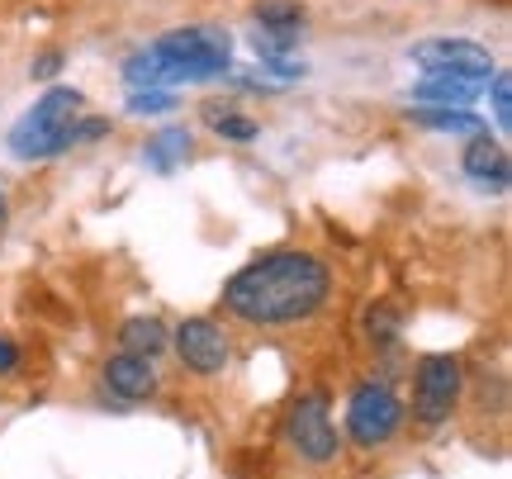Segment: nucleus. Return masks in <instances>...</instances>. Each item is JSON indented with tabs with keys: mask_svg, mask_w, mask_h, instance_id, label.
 <instances>
[{
	"mask_svg": "<svg viewBox=\"0 0 512 479\" xmlns=\"http://www.w3.org/2000/svg\"><path fill=\"white\" fill-rule=\"evenodd\" d=\"M328 295V261H318L304 247H275L252 257L223 285V309L252 328H290V323H309L328 304Z\"/></svg>",
	"mask_w": 512,
	"mask_h": 479,
	"instance_id": "obj_1",
	"label": "nucleus"
},
{
	"mask_svg": "<svg viewBox=\"0 0 512 479\" xmlns=\"http://www.w3.org/2000/svg\"><path fill=\"white\" fill-rule=\"evenodd\" d=\"M86 110V95L76 86H53V91L34 100V110L15 119L10 129V152L19 162H48L57 152H67V138H72V124Z\"/></svg>",
	"mask_w": 512,
	"mask_h": 479,
	"instance_id": "obj_2",
	"label": "nucleus"
},
{
	"mask_svg": "<svg viewBox=\"0 0 512 479\" xmlns=\"http://www.w3.org/2000/svg\"><path fill=\"white\" fill-rule=\"evenodd\" d=\"M147 48L171 67L176 86H181V81H214V76H228V67H233V38L223 34V29H209V24L166 29V34L152 38Z\"/></svg>",
	"mask_w": 512,
	"mask_h": 479,
	"instance_id": "obj_3",
	"label": "nucleus"
},
{
	"mask_svg": "<svg viewBox=\"0 0 512 479\" xmlns=\"http://www.w3.org/2000/svg\"><path fill=\"white\" fill-rule=\"evenodd\" d=\"M460 385H465V366L456 351H427L418 361V380H413V418L418 427H441L460 404Z\"/></svg>",
	"mask_w": 512,
	"mask_h": 479,
	"instance_id": "obj_4",
	"label": "nucleus"
},
{
	"mask_svg": "<svg viewBox=\"0 0 512 479\" xmlns=\"http://www.w3.org/2000/svg\"><path fill=\"white\" fill-rule=\"evenodd\" d=\"M399 427H403V399L389 385L366 380V385L351 389V399H347V437L356 446L375 451V446H384Z\"/></svg>",
	"mask_w": 512,
	"mask_h": 479,
	"instance_id": "obj_5",
	"label": "nucleus"
},
{
	"mask_svg": "<svg viewBox=\"0 0 512 479\" xmlns=\"http://www.w3.org/2000/svg\"><path fill=\"white\" fill-rule=\"evenodd\" d=\"M285 432H290V446L299 451V461L309 465H332L337 461V427L328 418V394H299L285 413Z\"/></svg>",
	"mask_w": 512,
	"mask_h": 479,
	"instance_id": "obj_6",
	"label": "nucleus"
},
{
	"mask_svg": "<svg viewBox=\"0 0 512 479\" xmlns=\"http://www.w3.org/2000/svg\"><path fill=\"white\" fill-rule=\"evenodd\" d=\"M408 57L418 62L422 72H446V76H470V81H489L498 72L494 67V53L475 43V38H451V34H437V38H422L408 48Z\"/></svg>",
	"mask_w": 512,
	"mask_h": 479,
	"instance_id": "obj_7",
	"label": "nucleus"
},
{
	"mask_svg": "<svg viewBox=\"0 0 512 479\" xmlns=\"http://www.w3.org/2000/svg\"><path fill=\"white\" fill-rule=\"evenodd\" d=\"M171 347L181 356V366L195 370V375H223L233 361V342L214 318H185L181 328L171 332Z\"/></svg>",
	"mask_w": 512,
	"mask_h": 479,
	"instance_id": "obj_8",
	"label": "nucleus"
},
{
	"mask_svg": "<svg viewBox=\"0 0 512 479\" xmlns=\"http://www.w3.org/2000/svg\"><path fill=\"white\" fill-rule=\"evenodd\" d=\"M460 166H465V176L479 185V190H494V195H503L512 185V162H508V148L498 143L494 133L484 129L470 138V148H465V157H460Z\"/></svg>",
	"mask_w": 512,
	"mask_h": 479,
	"instance_id": "obj_9",
	"label": "nucleus"
},
{
	"mask_svg": "<svg viewBox=\"0 0 512 479\" xmlns=\"http://www.w3.org/2000/svg\"><path fill=\"white\" fill-rule=\"evenodd\" d=\"M105 385H110L114 399H124V404H143V399H152V394L162 389V375H157V366H152L147 356L119 351V356L105 361Z\"/></svg>",
	"mask_w": 512,
	"mask_h": 479,
	"instance_id": "obj_10",
	"label": "nucleus"
},
{
	"mask_svg": "<svg viewBox=\"0 0 512 479\" xmlns=\"http://www.w3.org/2000/svg\"><path fill=\"white\" fill-rule=\"evenodd\" d=\"M489 81H470V76H446V72H427L413 86V100L418 105H441V110H465L470 100H479Z\"/></svg>",
	"mask_w": 512,
	"mask_h": 479,
	"instance_id": "obj_11",
	"label": "nucleus"
},
{
	"mask_svg": "<svg viewBox=\"0 0 512 479\" xmlns=\"http://www.w3.org/2000/svg\"><path fill=\"white\" fill-rule=\"evenodd\" d=\"M119 342H124V351H133V356H162L166 347H171V332H166L162 318L152 314H133L124 318V328H119Z\"/></svg>",
	"mask_w": 512,
	"mask_h": 479,
	"instance_id": "obj_12",
	"label": "nucleus"
},
{
	"mask_svg": "<svg viewBox=\"0 0 512 479\" xmlns=\"http://www.w3.org/2000/svg\"><path fill=\"white\" fill-rule=\"evenodd\" d=\"M190 143H195V138H190V129H181V124H176V129H162L157 138L143 143V162L152 166V171H176V166L190 157Z\"/></svg>",
	"mask_w": 512,
	"mask_h": 479,
	"instance_id": "obj_13",
	"label": "nucleus"
},
{
	"mask_svg": "<svg viewBox=\"0 0 512 479\" xmlns=\"http://www.w3.org/2000/svg\"><path fill=\"white\" fill-rule=\"evenodd\" d=\"M413 124H427V129H437V133H484L489 124L479 119V114H470V110H441V105H418V110H403Z\"/></svg>",
	"mask_w": 512,
	"mask_h": 479,
	"instance_id": "obj_14",
	"label": "nucleus"
},
{
	"mask_svg": "<svg viewBox=\"0 0 512 479\" xmlns=\"http://www.w3.org/2000/svg\"><path fill=\"white\" fill-rule=\"evenodd\" d=\"M204 124L219 133V138H233V143H252L256 133V119H247V114H238L233 105H219V100H209L204 105Z\"/></svg>",
	"mask_w": 512,
	"mask_h": 479,
	"instance_id": "obj_15",
	"label": "nucleus"
},
{
	"mask_svg": "<svg viewBox=\"0 0 512 479\" xmlns=\"http://www.w3.org/2000/svg\"><path fill=\"white\" fill-rule=\"evenodd\" d=\"M256 29H304V5L299 0H261Z\"/></svg>",
	"mask_w": 512,
	"mask_h": 479,
	"instance_id": "obj_16",
	"label": "nucleus"
},
{
	"mask_svg": "<svg viewBox=\"0 0 512 479\" xmlns=\"http://www.w3.org/2000/svg\"><path fill=\"white\" fill-rule=\"evenodd\" d=\"M252 43H256V53H261V62L266 57H285L290 48H299V29H256Z\"/></svg>",
	"mask_w": 512,
	"mask_h": 479,
	"instance_id": "obj_17",
	"label": "nucleus"
},
{
	"mask_svg": "<svg viewBox=\"0 0 512 479\" xmlns=\"http://www.w3.org/2000/svg\"><path fill=\"white\" fill-rule=\"evenodd\" d=\"M366 332L375 347H389L394 337H399V314H394V304H375L366 314Z\"/></svg>",
	"mask_w": 512,
	"mask_h": 479,
	"instance_id": "obj_18",
	"label": "nucleus"
},
{
	"mask_svg": "<svg viewBox=\"0 0 512 479\" xmlns=\"http://www.w3.org/2000/svg\"><path fill=\"white\" fill-rule=\"evenodd\" d=\"M484 91L494 95V119H498V129H508V124H512V76H508V72H494Z\"/></svg>",
	"mask_w": 512,
	"mask_h": 479,
	"instance_id": "obj_19",
	"label": "nucleus"
},
{
	"mask_svg": "<svg viewBox=\"0 0 512 479\" xmlns=\"http://www.w3.org/2000/svg\"><path fill=\"white\" fill-rule=\"evenodd\" d=\"M176 95L171 91H133L128 95V114H171Z\"/></svg>",
	"mask_w": 512,
	"mask_h": 479,
	"instance_id": "obj_20",
	"label": "nucleus"
},
{
	"mask_svg": "<svg viewBox=\"0 0 512 479\" xmlns=\"http://www.w3.org/2000/svg\"><path fill=\"white\" fill-rule=\"evenodd\" d=\"M105 133H110V119H76V124H72V138H67V148L95 143V138H105Z\"/></svg>",
	"mask_w": 512,
	"mask_h": 479,
	"instance_id": "obj_21",
	"label": "nucleus"
},
{
	"mask_svg": "<svg viewBox=\"0 0 512 479\" xmlns=\"http://www.w3.org/2000/svg\"><path fill=\"white\" fill-rule=\"evenodd\" d=\"M62 62H67V57H62V48H48V53H38V57H34L29 76H34V81H53V76L62 72Z\"/></svg>",
	"mask_w": 512,
	"mask_h": 479,
	"instance_id": "obj_22",
	"label": "nucleus"
},
{
	"mask_svg": "<svg viewBox=\"0 0 512 479\" xmlns=\"http://www.w3.org/2000/svg\"><path fill=\"white\" fill-rule=\"evenodd\" d=\"M266 72H275V86H285V81H299V76H304V62H290V57H266Z\"/></svg>",
	"mask_w": 512,
	"mask_h": 479,
	"instance_id": "obj_23",
	"label": "nucleus"
},
{
	"mask_svg": "<svg viewBox=\"0 0 512 479\" xmlns=\"http://www.w3.org/2000/svg\"><path fill=\"white\" fill-rule=\"evenodd\" d=\"M10 370H19V347L10 337H0V375H10Z\"/></svg>",
	"mask_w": 512,
	"mask_h": 479,
	"instance_id": "obj_24",
	"label": "nucleus"
},
{
	"mask_svg": "<svg viewBox=\"0 0 512 479\" xmlns=\"http://www.w3.org/2000/svg\"><path fill=\"white\" fill-rule=\"evenodd\" d=\"M5 219H10V204H5V195H0V228H5Z\"/></svg>",
	"mask_w": 512,
	"mask_h": 479,
	"instance_id": "obj_25",
	"label": "nucleus"
}]
</instances>
